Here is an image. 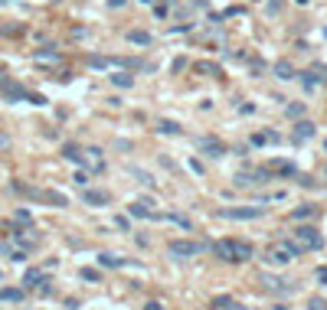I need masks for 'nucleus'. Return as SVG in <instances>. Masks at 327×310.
<instances>
[{"mask_svg":"<svg viewBox=\"0 0 327 310\" xmlns=\"http://www.w3.org/2000/svg\"><path fill=\"white\" fill-rule=\"evenodd\" d=\"M213 252H216L223 261H249L255 255V248L242 238H223V242H213Z\"/></svg>","mask_w":327,"mask_h":310,"instance_id":"obj_1","label":"nucleus"},{"mask_svg":"<svg viewBox=\"0 0 327 310\" xmlns=\"http://www.w3.org/2000/svg\"><path fill=\"white\" fill-rule=\"evenodd\" d=\"M285 245L291 248V252H317V248L324 245V238H321V232L317 229H311V225H305V229H298Z\"/></svg>","mask_w":327,"mask_h":310,"instance_id":"obj_2","label":"nucleus"},{"mask_svg":"<svg viewBox=\"0 0 327 310\" xmlns=\"http://www.w3.org/2000/svg\"><path fill=\"white\" fill-rule=\"evenodd\" d=\"M13 190L26 196V199H36V203H49V206H65V196L62 193H53V190H36V186H23V183H13Z\"/></svg>","mask_w":327,"mask_h":310,"instance_id":"obj_3","label":"nucleus"},{"mask_svg":"<svg viewBox=\"0 0 327 310\" xmlns=\"http://www.w3.org/2000/svg\"><path fill=\"white\" fill-rule=\"evenodd\" d=\"M0 95L10 98V101H20V98H30V92H26L20 82H13V78H7V75H0Z\"/></svg>","mask_w":327,"mask_h":310,"instance_id":"obj_4","label":"nucleus"},{"mask_svg":"<svg viewBox=\"0 0 327 310\" xmlns=\"http://www.w3.org/2000/svg\"><path fill=\"white\" fill-rule=\"evenodd\" d=\"M203 252V245L200 242H170V255L174 258H193Z\"/></svg>","mask_w":327,"mask_h":310,"instance_id":"obj_5","label":"nucleus"},{"mask_svg":"<svg viewBox=\"0 0 327 310\" xmlns=\"http://www.w3.org/2000/svg\"><path fill=\"white\" fill-rule=\"evenodd\" d=\"M291 248L288 245H275L272 252H268V261H272V265H288V261H291Z\"/></svg>","mask_w":327,"mask_h":310,"instance_id":"obj_6","label":"nucleus"},{"mask_svg":"<svg viewBox=\"0 0 327 310\" xmlns=\"http://www.w3.org/2000/svg\"><path fill=\"white\" fill-rule=\"evenodd\" d=\"M33 62L36 65H59L62 62V56L56 53V49H40V53L33 56Z\"/></svg>","mask_w":327,"mask_h":310,"instance_id":"obj_7","label":"nucleus"},{"mask_svg":"<svg viewBox=\"0 0 327 310\" xmlns=\"http://www.w3.org/2000/svg\"><path fill=\"white\" fill-rule=\"evenodd\" d=\"M219 215L223 219H255L262 215V209H219Z\"/></svg>","mask_w":327,"mask_h":310,"instance_id":"obj_8","label":"nucleus"},{"mask_svg":"<svg viewBox=\"0 0 327 310\" xmlns=\"http://www.w3.org/2000/svg\"><path fill=\"white\" fill-rule=\"evenodd\" d=\"M85 203L105 206V203H111V193H105V190H85Z\"/></svg>","mask_w":327,"mask_h":310,"instance_id":"obj_9","label":"nucleus"},{"mask_svg":"<svg viewBox=\"0 0 327 310\" xmlns=\"http://www.w3.org/2000/svg\"><path fill=\"white\" fill-rule=\"evenodd\" d=\"M294 137H298V140H307V137H314V124H311V121H301V124L294 128Z\"/></svg>","mask_w":327,"mask_h":310,"instance_id":"obj_10","label":"nucleus"},{"mask_svg":"<svg viewBox=\"0 0 327 310\" xmlns=\"http://www.w3.org/2000/svg\"><path fill=\"white\" fill-rule=\"evenodd\" d=\"M23 284H26V288H43L46 281H43V274H40V271H26V278H23ZM46 291V288H43Z\"/></svg>","mask_w":327,"mask_h":310,"instance_id":"obj_11","label":"nucleus"},{"mask_svg":"<svg viewBox=\"0 0 327 310\" xmlns=\"http://www.w3.org/2000/svg\"><path fill=\"white\" fill-rule=\"evenodd\" d=\"M128 39H131V43H138V46H151V33H144V30H131V33H128Z\"/></svg>","mask_w":327,"mask_h":310,"instance_id":"obj_12","label":"nucleus"},{"mask_svg":"<svg viewBox=\"0 0 327 310\" xmlns=\"http://www.w3.org/2000/svg\"><path fill=\"white\" fill-rule=\"evenodd\" d=\"M200 147H203V150H209V157H219V154H223V147H219V144H216V140H200Z\"/></svg>","mask_w":327,"mask_h":310,"instance_id":"obj_13","label":"nucleus"},{"mask_svg":"<svg viewBox=\"0 0 327 310\" xmlns=\"http://www.w3.org/2000/svg\"><path fill=\"white\" fill-rule=\"evenodd\" d=\"M196 72H206V75H213V78H219V65H213V62H196Z\"/></svg>","mask_w":327,"mask_h":310,"instance_id":"obj_14","label":"nucleus"},{"mask_svg":"<svg viewBox=\"0 0 327 310\" xmlns=\"http://www.w3.org/2000/svg\"><path fill=\"white\" fill-rule=\"evenodd\" d=\"M88 65H92V69H108L111 59H105V56H88Z\"/></svg>","mask_w":327,"mask_h":310,"instance_id":"obj_15","label":"nucleus"},{"mask_svg":"<svg viewBox=\"0 0 327 310\" xmlns=\"http://www.w3.org/2000/svg\"><path fill=\"white\" fill-rule=\"evenodd\" d=\"M275 137H278L275 131H262V134H255V137H252V144H272Z\"/></svg>","mask_w":327,"mask_h":310,"instance_id":"obj_16","label":"nucleus"},{"mask_svg":"<svg viewBox=\"0 0 327 310\" xmlns=\"http://www.w3.org/2000/svg\"><path fill=\"white\" fill-rule=\"evenodd\" d=\"M275 72H278V78H294V75H291V65H288V62H278V65H275Z\"/></svg>","mask_w":327,"mask_h":310,"instance_id":"obj_17","label":"nucleus"},{"mask_svg":"<svg viewBox=\"0 0 327 310\" xmlns=\"http://www.w3.org/2000/svg\"><path fill=\"white\" fill-rule=\"evenodd\" d=\"M0 297H3V300H20L23 291H13V288H10V291H0Z\"/></svg>","mask_w":327,"mask_h":310,"instance_id":"obj_18","label":"nucleus"},{"mask_svg":"<svg viewBox=\"0 0 327 310\" xmlns=\"http://www.w3.org/2000/svg\"><path fill=\"white\" fill-rule=\"evenodd\" d=\"M111 82H115V85H121V88H128L131 85V75H111Z\"/></svg>","mask_w":327,"mask_h":310,"instance_id":"obj_19","label":"nucleus"},{"mask_svg":"<svg viewBox=\"0 0 327 310\" xmlns=\"http://www.w3.org/2000/svg\"><path fill=\"white\" fill-rule=\"evenodd\" d=\"M294 219H307V215H314V209H311V206H307V209H294Z\"/></svg>","mask_w":327,"mask_h":310,"instance_id":"obj_20","label":"nucleus"},{"mask_svg":"<svg viewBox=\"0 0 327 310\" xmlns=\"http://www.w3.org/2000/svg\"><path fill=\"white\" fill-rule=\"evenodd\" d=\"M161 131H164V134H177L180 128H177V124H170V121H164V124H161Z\"/></svg>","mask_w":327,"mask_h":310,"instance_id":"obj_21","label":"nucleus"},{"mask_svg":"<svg viewBox=\"0 0 327 310\" xmlns=\"http://www.w3.org/2000/svg\"><path fill=\"white\" fill-rule=\"evenodd\" d=\"M317 278H321V281H327V268H321V271H317Z\"/></svg>","mask_w":327,"mask_h":310,"instance_id":"obj_22","label":"nucleus"},{"mask_svg":"<svg viewBox=\"0 0 327 310\" xmlns=\"http://www.w3.org/2000/svg\"><path fill=\"white\" fill-rule=\"evenodd\" d=\"M0 3H3V0H0Z\"/></svg>","mask_w":327,"mask_h":310,"instance_id":"obj_23","label":"nucleus"}]
</instances>
